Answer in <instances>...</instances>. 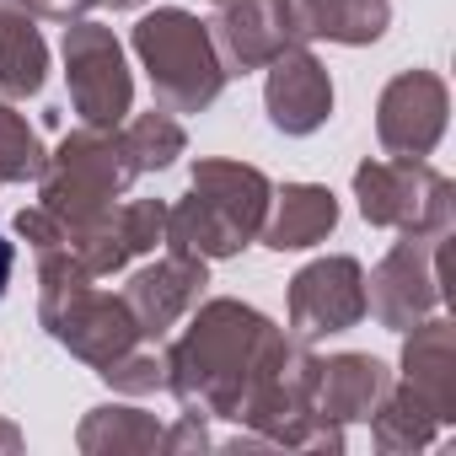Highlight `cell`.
Listing matches in <instances>:
<instances>
[{
  "instance_id": "1",
  "label": "cell",
  "mask_w": 456,
  "mask_h": 456,
  "mask_svg": "<svg viewBox=\"0 0 456 456\" xmlns=\"http://www.w3.org/2000/svg\"><path fill=\"white\" fill-rule=\"evenodd\" d=\"M280 344H285V328H274L258 306L215 296V301L193 306L188 328L161 354L167 360V392L177 397L183 413L232 419L248 381L258 376V365Z\"/></svg>"
},
{
  "instance_id": "18",
  "label": "cell",
  "mask_w": 456,
  "mask_h": 456,
  "mask_svg": "<svg viewBox=\"0 0 456 456\" xmlns=\"http://www.w3.org/2000/svg\"><path fill=\"white\" fill-rule=\"evenodd\" d=\"M296 38H328L344 49H365L392 28V0H290Z\"/></svg>"
},
{
  "instance_id": "19",
  "label": "cell",
  "mask_w": 456,
  "mask_h": 456,
  "mask_svg": "<svg viewBox=\"0 0 456 456\" xmlns=\"http://www.w3.org/2000/svg\"><path fill=\"white\" fill-rule=\"evenodd\" d=\"M161 419L129 403H102L76 424V445L81 456H145L161 445Z\"/></svg>"
},
{
  "instance_id": "13",
  "label": "cell",
  "mask_w": 456,
  "mask_h": 456,
  "mask_svg": "<svg viewBox=\"0 0 456 456\" xmlns=\"http://www.w3.org/2000/svg\"><path fill=\"white\" fill-rule=\"evenodd\" d=\"M264 70H269L264 108H269V124L280 134H296L301 140V134H317L333 118V76H328V65L306 44H290Z\"/></svg>"
},
{
  "instance_id": "2",
  "label": "cell",
  "mask_w": 456,
  "mask_h": 456,
  "mask_svg": "<svg viewBox=\"0 0 456 456\" xmlns=\"http://www.w3.org/2000/svg\"><path fill=\"white\" fill-rule=\"evenodd\" d=\"M269 204H274V183L258 167L209 156L193 167L188 193L167 209V248L199 258H237L248 242H258Z\"/></svg>"
},
{
  "instance_id": "6",
  "label": "cell",
  "mask_w": 456,
  "mask_h": 456,
  "mask_svg": "<svg viewBox=\"0 0 456 456\" xmlns=\"http://www.w3.org/2000/svg\"><path fill=\"white\" fill-rule=\"evenodd\" d=\"M354 199L365 225L397 237H429L451 242L456 225V188L445 172H435L424 156H392V161H360L354 167Z\"/></svg>"
},
{
  "instance_id": "25",
  "label": "cell",
  "mask_w": 456,
  "mask_h": 456,
  "mask_svg": "<svg viewBox=\"0 0 456 456\" xmlns=\"http://www.w3.org/2000/svg\"><path fill=\"white\" fill-rule=\"evenodd\" d=\"M156 451H209V429L199 413H183L172 429H161V445Z\"/></svg>"
},
{
  "instance_id": "7",
  "label": "cell",
  "mask_w": 456,
  "mask_h": 456,
  "mask_svg": "<svg viewBox=\"0 0 456 456\" xmlns=\"http://www.w3.org/2000/svg\"><path fill=\"white\" fill-rule=\"evenodd\" d=\"M65 81L81 124L118 129L134 108V76L124 65V44L102 22H65Z\"/></svg>"
},
{
  "instance_id": "3",
  "label": "cell",
  "mask_w": 456,
  "mask_h": 456,
  "mask_svg": "<svg viewBox=\"0 0 456 456\" xmlns=\"http://www.w3.org/2000/svg\"><path fill=\"white\" fill-rule=\"evenodd\" d=\"M38 322L44 333L70 349L81 365H108L113 354L145 344L124 296H108L92 285V274L65 253V248H49L38 253Z\"/></svg>"
},
{
  "instance_id": "8",
  "label": "cell",
  "mask_w": 456,
  "mask_h": 456,
  "mask_svg": "<svg viewBox=\"0 0 456 456\" xmlns=\"http://www.w3.org/2000/svg\"><path fill=\"white\" fill-rule=\"evenodd\" d=\"M440 253H445V242H429V237H397L387 248V258L365 280V306L376 312L381 328L408 333L413 322H424L440 306V296H445Z\"/></svg>"
},
{
  "instance_id": "21",
  "label": "cell",
  "mask_w": 456,
  "mask_h": 456,
  "mask_svg": "<svg viewBox=\"0 0 456 456\" xmlns=\"http://www.w3.org/2000/svg\"><path fill=\"white\" fill-rule=\"evenodd\" d=\"M118 134H124V151H129L134 172H167V167L188 151V134H183V124H177L167 108H151V113L124 118Z\"/></svg>"
},
{
  "instance_id": "29",
  "label": "cell",
  "mask_w": 456,
  "mask_h": 456,
  "mask_svg": "<svg viewBox=\"0 0 456 456\" xmlns=\"http://www.w3.org/2000/svg\"><path fill=\"white\" fill-rule=\"evenodd\" d=\"M97 6H113V12H134V6H145V0H97Z\"/></svg>"
},
{
  "instance_id": "24",
  "label": "cell",
  "mask_w": 456,
  "mask_h": 456,
  "mask_svg": "<svg viewBox=\"0 0 456 456\" xmlns=\"http://www.w3.org/2000/svg\"><path fill=\"white\" fill-rule=\"evenodd\" d=\"M17 237L33 248V253H49V248H65V225L44 209V204H28L17 215Z\"/></svg>"
},
{
  "instance_id": "11",
  "label": "cell",
  "mask_w": 456,
  "mask_h": 456,
  "mask_svg": "<svg viewBox=\"0 0 456 456\" xmlns=\"http://www.w3.org/2000/svg\"><path fill=\"white\" fill-rule=\"evenodd\" d=\"M204 285H209V258H199V253H172V248H167V258L134 269L118 296H124V306H129L140 338H145V344H161V338L199 306Z\"/></svg>"
},
{
  "instance_id": "15",
  "label": "cell",
  "mask_w": 456,
  "mask_h": 456,
  "mask_svg": "<svg viewBox=\"0 0 456 456\" xmlns=\"http://www.w3.org/2000/svg\"><path fill=\"white\" fill-rule=\"evenodd\" d=\"M387 392H392V370L376 354L344 349L317 365V413L333 424H365Z\"/></svg>"
},
{
  "instance_id": "28",
  "label": "cell",
  "mask_w": 456,
  "mask_h": 456,
  "mask_svg": "<svg viewBox=\"0 0 456 456\" xmlns=\"http://www.w3.org/2000/svg\"><path fill=\"white\" fill-rule=\"evenodd\" d=\"M12 269H17V248L0 237V296H6V285H12Z\"/></svg>"
},
{
  "instance_id": "16",
  "label": "cell",
  "mask_w": 456,
  "mask_h": 456,
  "mask_svg": "<svg viewBox=\"0 0 456 456\" xmlns=\"http://www.w3.org/2000/svg\"><path fill=\"white\" fill-rule=\"evenodd\" d=\"M333 225H338L333 188H322V183H285V188H274V204H269V220H264L258 237L274 253H306V248L333 237Z\"/></svg>"
},
{
  "instance_id": "20",
  "label": "cell",
  "mask_w": 456,
  "mask_h": 456,
  "mask_svg": "<svg viewBox=\"0 0 456 456\" xmlns=\"http://www.w3.org/2000/svg\"><path fill=\"white\" fill-rule=\"evenodd\" d=\"M370 424V440H376V451H387V456H403V451H424L435 435H440V419H435V408L408 387V381H392V392L381 397V408L365 419Z\"/></svg>"
},
{
  "instance_id": "12",
  "label": "cell",
  "mask_w": 456,
  "mask_h": 456,
  "mask_svg": "<svg viewBox=\"0 0 456 456\" xmlns=\"http://www.w3.org/2000/svg\"><path fill=\"white\" fill-rule=\"evenodd\" d=\"M209 38L220 49L225 76L264 70L290 44H301L296 38V17H290V0H215Z\"/></svg>"
},
{
  "instance_id": "14",
  "label": "cell",
  "mask_w": 456,
  "mask_h": 456,
  "mask_svg": "<svg viewBox=\"0 0 456 456\" xmlns=\"http://www.w3.org/2000/svg\"><path fill=\"white\" fill-rule=\"evenodd\" d=\"M403 381L435 408L440 424L456 419V328L445 317H424L403 338Z\"/></svg>"
},
{
  "instance_id": "4",
  "label": "cell",
  "mask_w": 456,
  "mask_h": 456,
  "mask_svg": "<svg viewBox=\"0 0 456 456\" xmlns=\"http://www.w3.org/2000/svg\"><path fill=\"white\" fill-rule=\"evenodd\" d=\"M129 49L140 70L151 76V92L167 113H204L225 92V65L209 38V22H199L183 6H156L134 22Z\"/></svg>"
},
{
  "instance_id": "26",
  "label": "cell",
  "mask_w": 456,
  "mask_h": 456,
  "mask_svg": "<svg viewBox=\"0 0 456 456\" xmlns=\"http://www.w3.org/2000/svg\"><path fill=\"white\" fill-rule=\"evenodd\" d=\"M22 6H28L33 17H44V22H81L97 0H22Z\"/></svg>"
},
{
  "instance_id": "9",
  "label": "cell",
  "mask_w": 456,
  "mask_h": 456,
  "mask_svg": "<svg viewBox=\"0 0 456 456\" xmlns=\"http://www.w3.org/2000/svg\"><path fill=\"white\" fill-rule=\"evenodd\" d=\"M365 269L349 253H328L312 258L296 280H290V333L301 344L328 338V333H349L354 322H365Z\"/></svg>"
},
{
  "instance_id": "23",
  "label": "cell",
  "mask_w": 456,
  "mask_h": 456,
  "mask_svg": "<svg viewBox=\"0 0 456 456\" xmlns=\"http://www.w3.org/2000/svg\"><path fill=\"white\" fill-rule=\"evenodd\" d=\"M97 376L113 387V392H129V397H145V392H161L167 387V360L151 349V344H134L124 354H113L108 365H97Z\"/></svg>"
},
{
  "instance_id": "5",
  "label": "cell",
  "mask_w": 456,
  "mask_h": 456,
  "mask_svg": "<svg viewBox=\"0 0 456 456\" xmlns=\"http://www.w3.org/2000/svg\"><path fill=\"white\" fill-rule=\"evenodd\" d=\"M134 177L140 172L124 151V134L102 129V124H81L49 151L44 177H38V204L60 225H81V220L102 215L108 204H118Z\"/></svg>"
},
{
  "instance_id": "10",
  "label": "cell",
  "mask_w": 456,
  "mask_h": 456,
  "mask_svg": "<svg viewBox=\"0 0 456 456\" xmlns=\"http://www.w3.org/2000/svg\"><path fill=\"white\" fill-rule=\"evenodd\" d=\"M451 92L435 70H403L376 97V140L387 156H429L445 134Z\"/></svg>"
},
{
  "instance_id": "27",
  "label": "cell",
  "mask_w": 456,
  "mask_h": 456,
  "mask_svg": "<svg viewBox=\"0 0 456 456\" xmlns=\"http://www.w3.org/2000/svg\"><path fill=\"white\" fill-rule=\"evenodd\" d=\"M17 451H22V429L0 413V456H17Z\"/></svg>"
},
{
  "instance_id": "22",
  "label": "cell",
  "mask_w": 456,
  "mask_h": 456,
  "mask_svg": "<svg viewBox=\"0 0 456 456\" xmlns=\"http://www.w3.org/2000/svg\"><path fill=\"white\" fill-rule=\"evenodd\" d=\"M44 161H49V151H44L38 129L17 113V102L0 97V183H38Z\"/></svg>"
},
{
  "instance_id": "17",
  "label": "cell",
  "mask_w": 456,
  "mask_h": 456,
  "mask_svg": "<svg viewBox=\"0 0 456 456\" xmlns=\"http://www.w3.org/2000/svg\"><path fill=\"white\" fill-rule=\"evenodd\" d=\"M49 81V44L22 0H0V97L28 102Z\"/></svg>"
}]
</instances>
